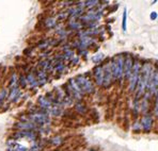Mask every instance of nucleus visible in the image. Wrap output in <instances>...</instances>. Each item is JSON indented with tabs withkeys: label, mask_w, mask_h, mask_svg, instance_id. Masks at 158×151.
<instances>
[{
	"label": "nucleus",
	"mask_w": 158,
	"mask_h": 151,
	"mask_svg": "<svg viewBox=\"0 0 158 151\" xmlns=\"http://www.w3.org/2000/svg\"><path fill=\"white\" fill-rule=\"evenodd\" d=\"M155 64L150 60H142V65H141V70L140 75H139L138 85H137L136 92L134 94V98L141 99L142 96L146 92V87H148V83L150 80L151 76L154 70Z\"/></svg>",
	"instance_id": "nucleus-1"
},
{
	"label": "nucleus",
	"mask_w": 158,
	"mask_h": 151,
	"mask_svg": "<svg viewBox=\"0 0 158 151\" xmlns=\"http://www.w3.org/2000/svg\"><path fill=\"white\" fill-rule=\"evenodd\" d=\"M110 67L113 81L122 86L124 83V53H118L110 58Z\"/></svg>",
	"instance_id": "nucleus-2"
},
{
	"label": "nucleus",
	"mask_w": 158,
	"mask_h": 151,
	"mask_svg": "<svg viewBox=\"0 0 158 151\" xmlns=\"http://www.w3.org/2000/svg\"><path fill=\"white\" fill-rule=\"evenodd\" d=\"M141 65H142V60L139 57H135L134 59V66H132V70L129 77L128 81H127V92L131 95L134 96L135 92H136L137 85H138L139 75H140L141 70Z\"/></svg>",
	"instance_id": "nucleus-3"
},
{
	"label": "nucleus",
	"mask_w": 158,
	"mask_h": 151,
	"mask_svg": "<svg viewBox=\"0 0 158 151\" xmlns=\"http://www.w3.org/2000/svg\"><path fill=\"white\" fill-rule=\"evenodd\" d=\"M75 80L77 82L78 86L82 90V93L85 95H93L96 90L94 82L89 74H80L75 77Z\"/></svg>",
	"instance_id": "nucleus-4"
},
{
	"label": "nucleus",
	"mask_w": 158,
	"mask_h": 151,
	"mask_svg": "<svg viewBox=\"0 0 158 151\" xmlns=\"http://www.w3.org/2000/svg\"><path fill=\"white\" fill-rule=\"evenodd\" d=\"M64 89L65 94L67 96H69L71 98H73L74 101H82L85 98V94L82 93V90L80 89V87L78 86L77 82H76L75 78H71L65 84L62 86Z\"/></svg>",
	"instance_id": "nucleus-5"
},
{
	"label": "nucleus",
	"mask_w": 158,
	"mask_h": 151,
	"mask_svg": "<svg viewBox=\"0 0 158 151\" xmlns=\"http://www.w3.org/2000/svg\"><path fill=\"white\" fill-rule=\"evenodd\" d=\"M146 92L153 97V99L158 97V64H155L154 66V70L148 80Z\"/></svg>",
	"instance_id": "nucleus-6"
},
{
	"label": "nucleus",
	"mask_w": 158,
	"mask_h": 151,
	"mask_svg": "<svg viewBox=\"0 0 158 151\" xmlns=\"http://www.w3.org/2000/svg\"><path fill=\"white\" fill-rule=\"evenodd\" d=\"M143 133H151L155 126V117L152 112H148L139 117Z\"/></svg>",
	"instance_id": "nucleus-7"
},
{
	"label": "nucleus",
	"mask_w": 158,
	"mask_h": 151,
	"mask_svg": "<svg viewBox=\"0 0 158 151\" xmlns=\"http://www.w3.org/2000/svg\"><path fill=\"white\" fill-rule=\"evenodd\" d=\"M104 66V84L103 88L108 89L114 84V81H113L112 73H111V67H110V58L105 60V62L103 63Z\"/></svg>",
	"instance_id": "nucleus-8"
},
{
	"label": "nucleus",
	"mask_w": 158,
	"mask_h": 151,
	"mask_svg": "<svg viewBox=\"0 0 158 151\" xmlns=\"http://www.w3.org/2000/svg\"><path fill=\"white\" fill-rule=\"evenodd\" d=\"M92 80L94 82L95 86L103 87L104 84V66L103 64L95 65L92 70Z\"/></svg>",
	"instance_id": "nucleus-9"
},
{
	"label": "nucleus",
	"mask_w": 158,
	"mask_h": 151,
	"mask_svg": "<svg viewBox=\"0 0 158 151\" xmlns=\"http://www.w3.org/2000/svg\"><path fill=\"white\" fill-rule=\"evenodd\" d=\"M134 59L135 55H132L131 53H124V82H127L131 77L132 66H134Z\"/></svg>",
	"instance_id": "nucleus-10"
},
{
	"label": "nucleus",
	"mask_w": 158,
	"mask_h": 151,
	"mask_svg": "<svg viewBox=\"0 0 158 151\" xmlns=\"http://www.w3.org/2000/svg\"><path fill=\"white\" fill-rule=\"evenodd\" d=\"M38 106H39L40 110L43 111L44 113L48 114V115L50 114V112H52V110L53 108L52 102L46 98L45 95H44V96H40L38 98Z\"/></svg>",
	"instance_id": "nucleus-11"
},
{
	"label": "nucleus",
	"mask_w": 158,
	"mask_h": 151,
	"mask_svg": "<svg viewBox=\"0 0 158 151\" xmlns=\"http://www.w3.org/2000/svg\"><path fill=\"white\" fill-rule=\"evenodd\" d=\"M14 127L18 131H36V132L39 131V128H40L31 121H18L16 122Z\"/></svg>",
	"instance_id": "nucleus-12"
},
{
	"label": "nucleus",
	"mask_w": 158,
	"mask_h": 151,
	"mask_svg": "<svg viewBox=\"0 0 158 151\" xmlns=\"http://www.w3.org/2000/svg\"><path fill=\"white\" fill-rule=\"evenodd\" d=\"M66 29L69 32H72V33H74V32L78 33L81 30H83V25L81 24L79 19H72V18H69V19H67L66 22Z\"/></svg>",
	"instance_id": "nucleus-13"
},
{
	"label": "nucleus",
	"mask_w": 158,
	"mask_h": 151,
	"mask_svg": "<svg viewBox=\"0 0 158 151\" xmlns=\"http://www.w3.org/2000/svg\"><path fill=\"white\" fill-rule=\"evenodd\" d=\"M23 97V92L22 89H20V87L18 86H15L13 88H11L10 90H9V94H8V100L10 102H12V103H16V102L19 101V99Z\"/></svg>",
	"instance_id": "nucleus-14"
},
{
	"label": "nucleus",
	"mask_w": 158,
	"mask_h": 151,
	"mask_svg": "<svg viewBox=\"0 0 158 151\" xmlns=\"http://www.w3.org/2000/svg\"><path fill=\"white\" fill-rule=\"evenodd\" d=\"M31 71L35 75L36 79H38L39 86H44V85L48 82V74L46 73V71L42 70V69H39L38 67H36V68H33Z\"/></svg>",
	"instance_id": "nucleus-15"
},
{
	"label": "nucleus",
	"mask_w": 158,
	"mask_h": 151,
	"mask_svg": "<svg viewBox=\"0 0 158 151\" xmlns=\"http://www.w3.org/2000/svg\"><path fill=\"white\" fill-rule=\"evenodd\" d=\"M52 63H53L52 74H59V76H61L62 74H65V71L69 69L66 63H64V62H52Z\"/></svg>",
	"instance_id": "nucleus-16"
},
{
	"label": "nucleus",
	"mask_w": 158,
	"mask_h": 151,
	"mask_svg": "<svg viewBox=\"0 0 158 151\" xmlns=\"http://www.w3.org/2000/svg\"><path fill=\"white\" fill-rule=\"evenodd\" d=\"M59 22H57V19H56V17H53V16H48V17H46L45 19H44L43 22V25H44V28L47 30H52V29H56V27L58 26Z\"/></svg>",
	"instance_id": "nucleus-17"
},
{
	"label": "nucleus",
	"mask_w": 158,
	"mask_h": 151,
	"mask_svg": "<svg viewBox=\"0 0 158 151\" xmlns=\"http://www.w3.org/2000/svg\"><path fill=\"white\" fill-rule=\"evenodd\" d=\"M74 109L79 115H85L88 113V106L85 103V101H76L74 103Z\"/></svg>",
	"instance_id": "nucleus-18"
},
{
	"label": "nucleus",
	"mask_w": 158,
	"mask_h": 151,
	"mask_svg": "<svg viewBox=\"0 0 158 151\" xmlns=\"http://www.w3.org/2000/svg\"><path fill=\"white\" fill-rule=\"evenodd\" d=\"M26 78H27L28 85H29V86L31 87V88H34V87H38L39 86L38 79H36L35 75H34L32 71H29V73H27Z\"/></svg>",
	"instance_id": "nucleus-19"
},
{
	"label": "nucleus",
	"mask_w": 158,
	"mask_h": 151,
	"mask_svg": "<svg viewBox=\"0 0 158 151\" xmlns=\"http://www.w3.org/2000/svg\"><path fill=\"white\" fill-rule=\"evenodd\" d=\"M106 60V55L104 54L103 52H96L94 55H92L91 61L94 63L95 65H101L105 62Z\"/></svg>",
	"instance_id": "nucleus-20"
},
{
	"label": "nucleus",
	"mask_w": 158,
	"mask_h": 151,
	"mask_svg": "<svg viewBox=\"0 0 158 151\" xmlns=\"http://www.w3.org/2000/svg\"><path fill=\"white\" fill-rule=\"evenodd\" d=\"M99 4H101V1H98V0H85V11L93 10V9L97 8Z\"/></svg>",
	"instance_id": "nucleus-21"
},
{
	"label": "nucleus",
	"mask_w": 158,
	"mask_h": 151,
	"mask_svg": "<svg viewBox=\"0 0 158 151\" xmlns=\"http://www.w3.org/2000/svg\"><path fill=\"white\" fill-rule=\"evenodd\" d=\"M49 143L53 147H59L64 143V138L61 135H55L49 139Z\"/></svg>",
	"instance_id": "nucleus-22"
},
{
	"label": "nucleus",
	"mask_w": 158,
	"mask_h": 151,
	"mask_svg": "<svg viewBox=\"0 0 158 151\" xmlns=\"http://www.w3.org/2000/svg\"><path fill=\"white\" fill-rule=\"evenodd\" d=\"M18 85V77H17V74L15 71H13L12 75H11L10 79H9V89L11 88L15 87Z\"/></svg>",
	"instance_id": "nucleus-23"
},
{
	"label": "nucleus",
	"mask_w": 158,
	"mask_h": 151,
	"mask_svg": "<svg viewBox=\"0 0 158 151\" xmlns=\"http://www.w3.org/2000/svg\"><path fill=\"white\" fill-rule=\"evenodd\" d=\"M131 130L134 133H141V132H142V128H141L140 119H139V118L134 119L132 125H131Z\"/></svg>",
	"instance_id": "nucleus-24"
},
{
	"label": "nucleus",
	"mask_w": 158,
	"mask_h": 151,
	"mask_svg": "<svg viewBox=\"0 0 158 151\" xmlns=\"http://www.w3.org/2000/svg\"><path fill=\"white\" fill-rule=\"evenodd\" d=\"M55 17H56V19H57V22H60V24H61V22H67V19H69V15H67L65 10L59 12L57 15L55 16Z\"/></svg>",
	"instance_id": "nucleus-25"
},
{
	"label": "nucleus",
	"mask_w": 158,
	"mask_h": 151,
	"mask_svg": "<svg viewBox=\"0 0 158 151\" xmlns=\"http://www.w3.org/2000/svg\"><path fill=\"white\" fill-rule=\"evenodd\" d=\"M151 112L154 115L155 118L158 117V97L153 99L152 101V108H151Z\"/></svg>",
	"instance_id": "nucleus-26"
},
{
	"label": "nucleus",
	"mask_w": 158,
	"mask_h": 151,
	"mask_svg": "<svg viewBox=\"0 0 158 151\" xmlns=\"http://www.w3.org/2000/svg\"><path fill=\"white\" fill-rule=\"evenodd\" d=\"M27 85H28V82H27L26 76H25L24 74H22V75L18 77V86L22 89V88H26Z\"/></svg>",
	"instance_id": "nucleus-27"
},
{
	"label": "nucleus",
	"mask_w": 158,
	"mask_h": 151,
	"mask_svg": "<svg viewBox=\"0 0 158 151\" xmlns=\"http://www.w3.org/2000/svg\"><path fill=\"white\" fill-rule=\"evenodd\" d=\"M122 30L123 32L127 31V9L125 8L122 15Z\"/></svg>",
	"instance_id": "nucleus-28"
},
{
	"label": "nucleus",
	"mask_w": 158,
	"mask_h": 151,
	"mask_svg": "<svg viewBox=\"0 0 158 151\" xmlns=\"http://www.w3.org/2000/svg\"><path fill=\"white\" fill-rule=\"evenodd\" d=\"M8 94H9V92L6 88H2V89L0 90V102H3L8 98Z\"/></svg>",
	"instance_id": "nucleus-29"
},
{
	"label": "nucleus",
	"mask_w": 158,
	"mask_h": 151,
	"mask_svg": "<svg viewBox=\"0 0 158 151\" xmlns=\"http://www.w3.org/2000/svg\"><path fill=\"white\" fill-rule=\"evenodd\" d=\"M69 63V66H77V65L80 63V57H78V55L76 54Z\"/></svg>",
	"instance_id": "nucleus-30"
},
{
	"label": "nucleus",
	"mask_w": 158,
	"mask_h": 151,
	"mask_svg": "<svg viewBox=\"0 0 158 151\" xmlns=\"http://www.w3.org/2000/svg\"><path fill=\"white\" fill-rule=\"evenodd\" d=\"M150 19L152 20V22H155V20L158 19V13L156 11H153V12L150 13Z\"/></svg>",
	"instance_id": "nucleus-31"
},
{
	"label": "nucleus",
	"mask_w": 158,
	"mask_h": 151,
	"mask_svg": "<svg viewBox=\"0 0 158 151\" xmlns=\"http://www.w3.org/2000/svg\"><path fill=\"white\" fill-rule=\"evenodd\" d=\"M87 151H97V150L94 149V148H91V149H89V150H87Z\"/></svg>",
	"instance_id": "nucleus-32"
},
{
	"label": "nucleus",
	"mask_w": 158,
	"mask_h": 151,
	"mask_svg": "<svg viewBox=\"0 0 158 151\" xmlns=\"http://www.w3.org/2000/svg\"><path fill=\"white\" fill-rule=\"evenodd\" d=\"M157 2V0H154V1H152V4H155Z\"/></svg>",
	"instance_id": "nucleus-33"
},
{
	"label": "nucleus",
	"mask_w": 158,
	"mask_h": 151,
	"mask_svg": "<svg viewBox=\"0 0 158 151\" xmlns=\"http://www.w3.org/2000/svg\"><path fill=\"white\" fill-rule=\"evenodd\" d=\"M157 120H158V117H157Z\"/></svg>",
	"instance_id": "nucleus-34"
}]
</instances>
